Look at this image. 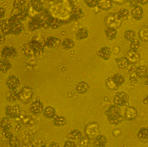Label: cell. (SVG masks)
Here are the masks:
<instances>
[{"instance_id": "27", "label": "cell", "mask_w": 148, "mask_h": 147, "mask_svg": "<svg viewBox=\"0 0 148 147\" xmlns=\"http://www.w3.org/2000/svg\"><path fill=\"white\" fill-rule=\"evenodd\" d=\"M0 68H1V72L3 73H5L12 68V64L7 58H2L0 62Z\"/></svg>"}, {"instance_id": "40", "label": "cell", "mask_w": 148, "mask_h": 147, "mask_svg": "<svg viewBox=\"0 0 148 147\" xmlns=\"http://www.w3.org/2000/svg\"><path fill=\"white\" fill-rule=\"evenodd\" d=\"M112 79L114 80V82L115 83V84L117 85L119 87L122 86L124 83H125V77L121 75L120 73H115L114 76H112Z\"/></svg>"}, {"instance_id": "55", "label": "cell", "mask_w": 148, "mask_h": 147, "mask_svg": "<svg viewBox=\"0 0 148 147\" xmlns=\"http://www.w3.org/2000/svg\"><path fill=\"white\" fill-rule=\"evenodd\" d=\"M140 5H147L148 4V0H139Z\"/></svg>"}, {"instance_id": "32", "label": "cell", "mask_w": 148, "mask_h": 147, "mask_svg": "<svg viewBox=\"0 0 148 147\" xmlns=\"http://www.w3.org/2000/svg\"><path fill=\"white\" fill-rule=\"evenodd\" d=\"M1 128L3 130H10L12 128V122L10 117H4L1 119Z\"/></svg>"}, {"instance_id": "5", "label": "cell", "mask_w": 148, "mask_h": 147, "mask_svg": "<svg viewBox=\"0 0 148 147\" xmlns=\"http://www.w3.org/2000/svg\"><path fill=\"white\" fill-rule=\"evenodd\" d=\"M84 132L86 136L90 139H95V138L98 135V124L97 123H90L85 127Z\"/></svg>"}, {"instance_id": "17", "label": "cell", "mask_w": 148, "mask_h": 147, "mask_svg": "<svg viewBox=\"0 0 148 147\" xmlns=\"http://www.w3.org/2000/svg\"><path fill=\"white\" fill-rule=\"evenodd\" d=\"M143 9L141 7L140 5H138L136 7H134L133 10L131 12V15L133 20L135 21H140L143 17Z\"/></svg>"}, {"instance_id": "36", "label": "cell", "mask_w": 148, "mask_h": 147, "mask_svg": "<svg viewBox=\"0 0 148 147\" xmlns=\"http://www.w3.org/2000/svg\"><path fill=\"white\" fill-rule=\"evenodd\" d=\"M27 15H28V9L27 7H24V6L20 9L19 12L16 14H15L16 16L21 21H24L27 18Z\"/></svg>"}, {"instance_id": "59", "label": "cell", "mask_w": 148, "mask_h": 147, "mask_svg": "<svg viewBox=\"0 0 148 147\" xmlns=\"http://www.w3.org/2000/svg\"><path fill=\"white\" fill-rule=\"evenodd\" d=\"M1 1H3V0H1Z\"/></svg>"}, {"instance_id": "10", "label": "cell", "mask_w": 148, "mask_h": 147, "mask_svg": "<svg viewBox=\"0 0 148 147\" xmlns=\"http://www.w3.org/2000/svg\"><path fill=\"white\" fill-rule=\"evenodd\" d=\"M45 45L48 48H52V49H56L62 45L61 40L56 37H49L45 39Z\"/></svg>"}, {"instance_id": "34", "label": "cell", "mask_w": 148, "mask_h": 147, "mask_svg": "<svg viewBox=\"0 0 148 147\" xmlns=\"http://www.w3.org/2000/svg\"><path fill=\"white\" fill-rule=\"evenodd\" d=\"M75 46V42L71 38H66L62 42V47L66 50H70Z\"/></svg>"}, {"instance_id": "9", "label": "cell", "mask_w": 148, "mask_h": 147, "mask_svg": "<svg viewBox=\"0 0 148 147\" xmlns=\"http://www.w3.org/2000/svg\"><path fill=\"white\" fill-rule=\"evenodd\" d=\"M138 117V111L134 107L129 106L127 109L125 110V114H124V118L129 122H133L134 120L137 118Z\"/></svg>"}, {"instance_id": "16", "label": "cell", "mask_w": 148, "mask_h": 147, "mask_svg": "<svg viewBox=\"0 0 148 147\" xmlns=\"http://www.w3.org/2000/svg\"><path fill=\"white\" fill-rule=\"evenodd\" d=\"M1 34L7 36L11 34L10 23L9 19H2L1 20Z\"/></svg>"}, {"instance_id": "57", "label": "cell", "mask_w": 148, "mask_h": 147, "mask_svg": "<svg viewBox=\"0 0 148 147\" xmlns=\"http://www.w3.org/2000/svg\"><path fill=\"white\" fill-rule=\"evenodd\" d=\"M49 146H51V147H53V146L59 147V145H58V143H56V142H51V143H50V145H49Z\"/></svg>"}, {"instance_id": "7", "label": "cell", "mask_w": 148, "mask_h": 147, "mask_svg": "<svg viewBox=\"0 0 148 147\" xmlns=\"http://www.w3.org/2000/svg\"><path fill=\"white\" fill-rule=\"evenodd\" d=\"M5 112L6 116L10 117V118H16L21 114V108L18 105L14 106H6L5 108Z\"/></svg>"}, {"instance_id": "30", "label": "cell", "mask_w": 148, "mask_h": 147, "mask_svg": "<svg viewBox=\"0 0 148 147\" xmlns=\"http://www.w3.org/2000/svg\"><path fill=\"white\" fill-rule=\"evenodd\" d=\"M67 123L66 118L63 116H59V115H56L53 118V124L56 127H62L66 125Z\"/></svg>"}, {"instance_id": "28", "label": "cell", "mask_w": 148, "mask_h": 147, "mask_svg": "<svg viewBox=\"0 0 148 147\" xmlns=\"http://www.w3.org/2000/svg\"><path fill=\"white\" fill-rule=\"evenodd\" d=\"M97 6L104 11H108L112 7V0H99Z\"/></svg>"}, {"instance_id": "35", "label": "cell", "mask_w": 148, "mask_h": 147, "mask_svg": "<svg viewBox=\"0 0 148 147\" xmlns=\"http://www.w3.org/2000/svg\"><path fill=\"white\" fill-rule=\"evenodd\" d=\"M22 51L23 54L27 57H32V56L35 55L36 52L33 50V48H31V46L30 45V44H25L23 47Z\"/></svg>"}, {"instance_id": "47", "label": "cell", "mask_w": 148, "mask_h": 147, "mask_svg": "<svg viewBox=\"0 0 148 147\" xmlns=\"http://www.w3.org/2000/svg\"><path fill=\"white\" fill-rule=\"evenodd\" d=\"M84 3L90 8H94L97 6L98 3H99V0H84Z\"/></svg>"}, {"instance_id": "21", "label": "cell", "mask_w": 148, "mask_h": 147, "mask_svg": "<svg viewBox=\"0 0 148 147\" xmlns=\"http://www.w3.org/2000/svg\"><path fill=\"white\" fill-rule=\"evenodd\" d=\"M107 138L103 135H97L94 140V146L96 147H104L107 144Z\"/></svg>"}, {"instance_id": "15", "label": "cell", "mask_w": 148, "mask_h": 147, "mask_svg": "<svg viewBox=\"0 0 148 147\" xmlns=\"http://www.w3.org/2000/svg\"><path fill=\"white\" fill-rule=\"evenodd\" d=\"M119 21H119V20L118 19L117 16H116V14H113V13H112V14H110V15L108 16L105 22H106V24H107L108 27H112L116 29L117 25H119Z\"/></svg>"}, {"instance_id": "41", "label": "cell", "mask_w": 148, "mask_h": 147, "mask_svg": "<svg viewBox=\"0 0 148 147\" xmlns=\"http://www.w3.org/2000/svg\"><path fill=\"white\" fill-rule=\"evenodd\" d=\"M106 86L108 89L111 90H117L119 87L115 84L114 80L112 79V77H108L106 80Z\"/></svg>"}, {"instance_id": "50", "label": "cell", "mask_w": 148, "mask_h": 147, "mask_svg": "<svg viewBox=\"0 0 148 147\" xmlns=\"http://www.w3.org/2000/svg\"><path fill=\"white\" fill-rule=\"evenodd\" d=\"M77 145L76 142H74V140L69 139L64 143V147H77Z\"/></svg>"}, {"instance_id": "25", "label": "cell", "mask_w": 148, "mask_h": 147, "mask_svg": "<svg viewBox=\"0 0 148 147\" xmlns=\"http://www.w3.org/2000/svg\"><path fill=\"white\" fill-rule=\"evenodd\" d=\"M127 58L133 63H138L140 61V56L138 54L137 51H134L133 50H129L127 52Z\"/></svg>"}, {"instance_id": "33", "label": "cell", "mask_w": 148, "mask_h": 147, "mask_svg": "<svg viewBox=\"0 0 148 147\" xmlns=\"http://www.w3.org/2000/svg\"><path fill=\"white\" fill-rule=\"evenodd\" d=\"M30 45L31 46V48H33V50L35 51L36 53L37 52H41V51L44 50V45L42 44L41 41H35V40H33L30 42Z\"/></svg>"}, {"instance_id": "22", "label": "cell", "mask_w": 148, "mask_h": 147, "mask_svg": "<svg viewBox=\"0 0 148 147\" xmlns=\"http://www.w3.org/2000/svg\"><path fill=\"white\" fill-rule=\"evenodd\" d=\"M135 73L140 79H145L148 76V67L146 66H139L136 68Z\"/></svg>"}, {"instance_id": "23", "label": "cell", "mask_w": 148, "mask_h": 147, "mask_svg": "<svg viewBox=\"0 0 148 147\" xmlns=\"http://www.w3.org/2000/svg\"><path fill=\"white\" fill-rule=\"evenodd\" d=\"M66 137L69 139L79 141V140L81 139L82 138L84 137V135H83V133H82L80 131H79V130L73 129L71 130V131L67 134Z\"/></svg>"}, {"instance_id": "54", "label": "cell", "mask_w": 148, "mask_h": 147, "mask_svg": "<svg viewBox=\"0 0 148 147\" xmlns=\"http://www.w3.org/2000/svg\"><path fill=\"white\" fill-rule=\"evenodd\" d=\"M1 15H0V19L2 20V19H3V16H4V15H5V10L4 9L3 7H1Z\"/></svg>"}, {"instance_id": "51", "label": "cell", "mask_w": 148, "mask_h": 147, "mask_svg": "<svg viewBox=\"0 0 148 147\" xmlns=\"http://www.w3.org/2000/svg\"><path fill=\"white\" fill-rule=\"evenodd\" d=\"M128 2L130 3L131 7H136L138 5H140V1L139 0H128Z\"/></svg>"}, {"instance_id": "48", "label": "cell", "mask_w": 148, "mask_h": 147, "mask_svg": "<svg viewBox=\"0 0 148 147\" xmlns=\"http://www.w3.org/2000/svg\"><path fill=\"white\" fill-rule=\"evenodd\" d=\"M90 139L89 138H88V137L87 136H86V137H83V138H82L81 139L79 140V144L81 145V146H88V144H89L90 143Z\"/></svg>"}, {"instance_id": "6", "label": "cell", "mask_w": 148, "mask_h": 147, "mask_svg": "<svg viewBox=\"0 0 148 147\" xmlns=\"http://www.w3.org/2000/svg\"><path fill=\"white\" fill-rule=\"evenodd\" d=\"M44 109L45 108H44L43 103L39 99H36L35 101H34L30 106V111L35 115H39L41 113H43Z\"/></svg>"}, {"instance_id": "8", "label": "cell", "mask_w": 148, "mask_h": 147, "mask_svg": "<svg viewBox=\"0 0 148 147\" xmlns=\"http://www.w3.org/2000/svg\"><path fill=\"white\" fill-rule=\"evenodd\" d=\"M5 84L9 90H17L21 86V81L17 76H16L15 75H11L8 77Z\"/></svg>"}, {"instance_id": "12", "label": "cell", "mask_w": 148, "mask_h": 147, "mask_svg": "<svg viewBox=\"0 0 148 147\" xmlns=\"http://www.w3.org/2000/svg\"><path fill=\"white\" fill-rule=\"evenodd\" d=\"M112 51L111 50V48L105 46V47H102L101 48H100L99 51H97V55L100 58L103 59V60L108 61L112 57Z\"/></svg>"}, {"instance_id": "13", "label": "cell", "mask_w": 148, "mask_h": 147, "mask_svg": "<svg viewBox=\"0 0 148 147\" xmlns=\"http://www.w3.org/2000/svg\"><path fill=\"white\" fill-rule=\"evenodd\" d=\"M16 55H17L16 50L13 47H10V46L3 48V50L1 51V56L2 58H13V57H15Z\"/></svg>"}, {"instance_id": "37", "label": "cell", "mask_w": 148, "mask_h": 147, "mask_svg": "<svg viewBox=\"0 0 148 147\" xmlns=\"http://www.w3.org/2000/svg\"><path fill=\"white\" fill-rule=\"evenodd\" d=\"M77 38L79 39V40H84V39H87L89 36V32L87 31L86 28L81 27L79 28V30L77 31Z\"/></svg>"}, {"instance_id": "11", "label": "cell", "mask_w": 148, "mask_h": 147, "mask_svg": "<svg viewBox=\"0 0 148 147\" xmlns=\"http://www.w3.org/2000/svg\"><path fill=\"white\" fill-rule=\"evenodd\" d=\"M43 27V22H42V21H41V19L40 17L32 18L28 23V28L31 31H38V30L41 29Z\"/></svg>"}, {"instance_id": "42", "label": "cell", "mask_w": 148, "mask_h": 147, "mask_svg": "<svg viewBox=\"0 0 148 147\" xmlns=\"http://www.w3.org/2000/svg\"><path fill=\"white\" fill-rule=\"evenodd\" d=\"M124 37H125V40L128 41H134L136 39V33L135 31H133V30H127V31H125L124 33Z\"/></svg>"}, {"instance_id": "44", "label": "cell", "mask_w": 148, "mask_h": 147, "mask_svg": "<svg viewBox=\"0 0 148 147\" xmlns=\"http://www.w3.org/2000/svg\"><path fill=\"white\" fill-rule=\"evenodd\" d=\"M9 145L11 147H18L21 145V141L18 138L13 135L10 139H9Z\"/></svg>"}, {"instance_id": "56", "label": "cell", "mask_w": 148, "mask_h": 147, "mask_svg": "<svg viewBox=\"0 0 148 147\" xmlns=\"http://www.w3.org/2000/svg\"><path fill=\"white\" fill-rule=\"evenodd\" d=\"M143 102L144 104H146V105H148V94L145 96V97H144V99H143Z\"/></svg>"}, {"instance_id": "53", "label": "cell", "mask_w": 148, "mask_h": 147, "mask_svg": "<svg viewBox=\"0 0 148 147\" xmlns=\"http://www.w3.org/2000/svg\"><path fill=\"white\" fill-rule=\"evenodd\" d=\"M0 43H1V44H3L5 43V35H3V34H1V38H0Z\"/></svg>"}, {"instance_id": "52", "label": "cell", "mask_w": 148, "mask_h": 147, "mask_svg": "<svg viewBox=\"0 0 148 147\" xmlns=\"http://www.w3.org/2000/svg\"><path fill=\"white\" fill-rule=\"evenodd\" d=\"M122 134V132H121V130L119 129H114L112 132V135L115 138H119V137Z\"/></svg>"}, {"instance_id": "29", "label": "cell", "mask_w": 148, "mask_h": 147, "mask_svg": "<svg viewBox=\"0 0 148 147\" xmlns=\"http://www.w3.org/2000/svg\"><path fill=\"white\" fill-rule=\"evenodd\" d=\"M107 118L108 122L113 125H117V124L122 123L123 120L125 119L124 116H123L122 114H118V115H115V116H110L107 117Z\"/></svg>"}, {"instance_id": "58", "label": "cell", "mask_w": 148, "mask_h": 147, "mask_svg": "<svg viewBox=\"0 0 148 147\" xmlns=\"http://www.w3.org/2000/svg\"><path fill=\"white\" fill-rule=\"evenodd\" d=\"M146 79H147V80H146V82H145V84L148 86V76H147V77L146 78Z\"/></svg>"}, {"instance_id": "46", "label": "cell", "mask_w": 148, "mask_h": 147, "mask_svg": "<svg viewBox=\"0 0 148 147\" xmlns=\"http://www.w3.org/2000/svg\"><path fill=\"white\" fill-rule=\"evenodd\" d=\"M139 79L140 78L136 75V73H131V76L130 77V83L132 86H136L139 83Z\"/></svg>"}, {"instance_id": "3", "label": "cell", "mask_w": 148, "mask_h": 147, "mask_svg": "<svg viewBox=\"0 0 148 147\" xmlns=\"http://www.w3.org/2000/svg\"><path fill=\"white\" fill-rule=\"evenodd\" d=\"M129 101L130 96L125 92L121 91L116 93L114 98H113V103L119 107H126L129 105Z\"/></svg>"}, {"instance_id": "38", "label": "cell", "mask_w": 148, "mask_h": 147, "mask_svg": "<svg viewBox=\"0 0 148 147\" xmlns=\"http://www.w3.org/2000/svg\"><path fill=\"white\" fill-rule=\"evenodd\" d=\"M129 10L125 8H121L116 13V16L119 21H125L129 16Z\"/></svg>"}, {"instance_id": "4", "label": "cell", "mask_w": 148, "mask_h": 147, "mask_svg": "<svg viewBox=\"0 0 148 147\" xmlns=\"http://www.w3.org/2000/svg\"><path fill=\"white\" fill-rule=\"evenodd\" d=\"M33 90L29 86H24L20 91V101L24 104H27L31 101L33 97Z\"/></svg>"}, {"instance_id": "49", "label": "cell", "mask_w": 148, "mask_h": 147, "mask_svg": "<svg viewBox=\"0 0 148 147\" xmlns=\"http://www.w3.org/2000/svg\"><path fill=\"white\" fill-rule=\"evenodd\" d=\"M3 135L5 137L6 139H10L13 136V132H10V130H3Z\"/></svg>"}, {"instance_id": "26", "label": "cell", "mask_w": 148, "mask_h": 147, "mask_svg": "<svg viewBox=\"0 0 148 147\" xmlns=\"http://www.w3.org/2000/svg\"><path fill=\"white\" fill-rule=\"evenodd\" d=\"M43 115L44 117H45L46 118H49V119H53V118L56 115V109L54 108L53 107L51 106H48L46 107L45 108L43 111Z\"/></svg>"}, {"instance_id": "2", "label": "cell", "mask_w": 148, "mask_h": 147, "mask_svg": "<svg viewBox=\"0 0 148 147\" xmlns=\"http://www.w3.org/2000/svg\"><path fill=\"white\" fill-rule=\"evenodd\" d=\"M10 23L11 27V34L14 35H19L21 34L23 31V24L22 21H20L15 15L12 16L10 19Z\"/></svg>"}, {"instance_id": "43", "label": "cell", "mask_w": 148, "mask_h": 147, "mask_svg": "<svg viewBox=\"0 0 148 147\" xmlns=\"http://www.w3.org/2000/svg\"><path fill=\"white\" fill-rule=\"evenodd\" d=\"M140 48V42L135 39L134 41H131L130 45V49L133 50L134 51H138Z\"/></svg>"}, {"instance_id": "20", "label": "cell", "mask_w": 148, "mask_h": 147, "mask_svg": "<svg viewBox=\"0 0 148 147\" xmlns=\"http://www.w3.org/2000/svg\"><path fill=\"white\" fill-rule=\"evenodd\" d=\"M105 114L107 117L121 114V107L118 106L116 104H113L108 108L107 111H105Z\"/></svg>"}, {"instance_id": "39", "label": "cell", "mask_w": 148, "mask_h": 147, "mask_svg": "<svg viewBox=\"0 0 148 147\" xmlns=\"http://www.w3.org/2000/svg\"><path fill=\"white\" fill-rule=\"evenodd\" d=\"M31 5L37 12H41L43 10L44 4L41 0H31Z\"/></svg>"}, {"instance_id": "14", "label": "cell", "mask_w": 148, "mask_h": 147, "mask_svg": "<svg viewBox=\"0 0 148 147\" xmlns=\"http://www.w3.org/2000/svg\"><path fill=\"white\" fill-rule=\"evenodd\" d=\"M84 11L82 10V9H80V8L74 6V7L72 9L71 16H70L71 21H79V20H80V19H82V18L84 17Z\"/></svg>"}, {"instance_id": "31", "label": "cell", "mask_w": 148, "mask_h": 147, "mask_svg": "<svg viewBox=\"0 0 148 147\" xmlns=\"http://www.w3.org/2000/svg\"><path fill=\"white\" fill-rule=\"evenodd\" d=\"M105 35L108 38V40L110 41H113L115 40V38H117L118 35V31L115 28L112 27H108L106 30H105Z\"/></svg>"}, {"instance_id": "18", "label": "cell", "mask_w": 148, "mask_h": 147, "mask_svg": "<svg viewBox=\"0 0 148 147\" xmlns=\"http://www.w3.org/2000/svg\"><path fill=\"white\" fill-rule=\"evenodd\" d=\"M137 138L141 142L148 143V127H143L137 132Z\"/></svg>"}, {"instance_id": "1", "label": "cell", "mask_w": 148, "mask_h": 147, "mask_svg": "<svg viewBox=\"0 0 148 147\" xmlns=\"http://www.w3.org/2000/svg\"><path fill=\"white\" fill-rule=\"evenodd\" d=\"M115 62L119 68L123 70H128L130 73H135L136 67L135 64L131 62L127 57H122V58H115Z\"/></svg>"}, {"instance_id": "45", "label": "cell", "mask_w": 148, "mask_h": 147, "mask_svg": "<svg viewBox=\"0 0 148 147\" xmlns=\"http://www.w3.org/2000/svg\"><path fill=\"white\" fill-rule=\"evenodd\" d=\"M26 4V0H15L13 3V7L15 10H20Z\"/></svg>"}, {"instance_id": "19", "label": "cell", "mask_w": 148, "mask_h": 147, "mask_svg": "<svg viewBox=\"0 0 148 147\" xmlns=\"http://www.w3.org/2000/svg\"><path fill=\"white\" fill-rule=\"evenodd\" d=\"M6 100L10 103L20 101V92H18L17 90H10L6 96Z\"/></svg>"}, {"instance_id": "24", "label": "cell", "mask_w": 148, "mask_h": 147, "mask_svg": "<svg viewBox=\"0 0 148 147\" xmlns=\"http://www.w3.org/2000/svg\"><path fill=\"white\" fill-rule=\"evenodd\" d=\"M90 89V86L88 85L87 83L84 81L79 82L77 84V86H76V90L78 94H86Z\"/></svg>"}]
</instances>
